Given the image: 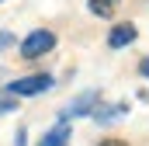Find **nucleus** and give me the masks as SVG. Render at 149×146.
<instances>
[{"label": "nucleus", "mask_w": 149, "mask_h": 146, "mask_svg": "<svg viewBox=\"0 0 149 146\" xmlns=\"http://www.w3.org/2000/svg\"><path fill=\"white\" fill-rule=\"evenodd\" d=\"M139 73H142V77H146V80H149V56H146V59H142V63H139Z\"/></svg>", "instance_id": "9b49d317"}, {"label": "nucleus", "mask_w": 149, "mask_h": 146, "mask_svg": "<svg viewBox=\"0 0 149 146\" xmlns=\"http://www.w3.org/2000/svg\"><path fill=\"white\" fill-rule=\"evenodd\" d=\"M14 42H17V38L10 35V32H0V52H3V49H10Z\"/></svg>", "instance_id": "1a4fd4ad"}, {"label": "nucleus", "mask_w": 149, "mask_h": 146, "mask_svg": "<svg viewBox=\"0 0 149 146\" xmlns=\"http://www.w3.org/2000/svg\"><path fill=\"white\" fill-rule=\"evenodd\" d=\"M7 111H17V101H14V94H10V98H0V115H7Z\"/></svg>", "instance_id": "6e6552de"}, {"label": "nucleus", "mask_w": 149, "mask_h": 146, "mask_svg": "<svg viewBox=\"0 0 149 146\" xmlns=\"http://www.w3.org/2000/svg\"><path fill=\"white\" fill-rule=\"evenodd\" d=\"M101 146H128L125 139H101Z\"/></svg>", "instance_id": "9d476101"}, {"label": "nucleus", "mask_w": 149, "mask_h": 146, "mask_svg": "<svg viewBox=\"0 0 149 146\" xmlns=\"http://www.w3.org/2000/svg\"><path fill=\"white\" fill-rule=\"evenodd\" d=\"M125 111H128V105H104V108L97 105L90 115H94L101 125H111V122H118V118H125Z\"/></svg>", "instance_id": "39448f33"}, {"label": "nucleus", "mask_w": 149, "mask_h": 146, "mask_svg": "<svg viewBox=\"0 0 149 146\" xmlns=\"http://www.w3.org/2000/svg\"><path fill=\"white\" fill-rule=\"evenodd\" d=\"M66 139H70V129H66V122H63V125H56L52 132H45V136L38 139V146H66Z\"/></svg>", "instance_id": "423d86ee"}, {"label": "nucleus", "mask_w": 149, "mask_h": 146, "mask_svg": "<svg viewBox=\"0 0 149 146\" xmlns=\"http://www.w3.org/2000/svg\"><path fill=\"white\" fill-rule=\"evenodd\" d=\"M52 49H56V35L45 32V28L31 32V35L21 42V56H24V59H38V56H45V52H52Z\"/></svg>", "instance_id": "f03ea898"}, {"label": "nucleus", "mask_w": 149, "mask_h": 146, "mask_svg": "<svg viewBox=\"0 0 149 146\" xmlns=\"http://www.w3.org/2000/svg\"><path fill=\"white\" fill-rule=\"evenodd\" d=\"M97 101H101V98H97V91H87V94H80V98H76L63 115H66V118H70V115H73V118H76V115H90V111L97 108Z\"/></svg>", "instance_id": "20e7f679"}, {"label": "nucleus", "mask_w": 149, "mask_h": 146, "mask_svg": "<svg viewBox=\"0 0 149 146\" xmlns=\"http://www.w3.org/2000/svg\"><path fill=\"white\" fill-rule=\"evenodd\" d=\"M52 87V77L49 73H35V77H21L14 84H7V94L14 98H35V94H45Z\"/></svg>", "instance_id": "f257e3e1"}, {"label": "nucleus", "mask_w": 149, "mask_h": 146, "mask_svg": "<svg viewBox=\"0 0 149 146\" xmlns=\"http://www.w3.org/2000/svg\"><path fill=\"white\" fill-rule=\"evenodd\" d=\"M139 38V32H135V25L128 21V25H114L111 32H108V45L111 49H125V45H132Z\"/></svg>", "instance_id": "7ed1b4c3"}, {"label": "nucleus", "mask_w": 149, "mask_h": 146, "mask_svg": "<svg viewBox=\"0 0 149 146\" xmlns=\"http://www.w3.org/2000/svg\"><path fill=\"white\" fill-rule=\"evenodd\" d=\"M118 4H121V0H90L87 7H90V14H97V18H111L114 11H118Z\"/></svg>", "instance_id": "0eeeda50"}]
</instances>
